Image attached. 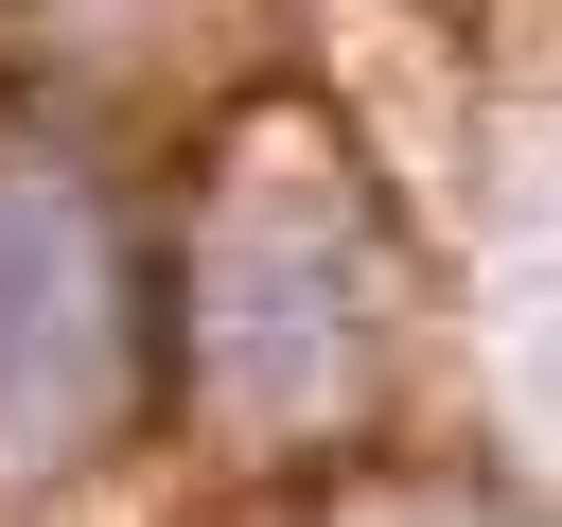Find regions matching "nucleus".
<instances>
[{
	"label": "nucleus",
	"mask_w": 562,
	"mask_h": 527,
	"mask_svg": "<svg viewBox=\"0 0 562 527\" xmlns=\"http://www.w3.org/2000/svg\"><path fill=\"white\" fill-rule=\"evenodd\" d=\"M123 299H105V211L70 176H0V474L70 457L105 422Z\"/></svg>",
	"instance_id": "f257e3e1"
}]
</instances>
